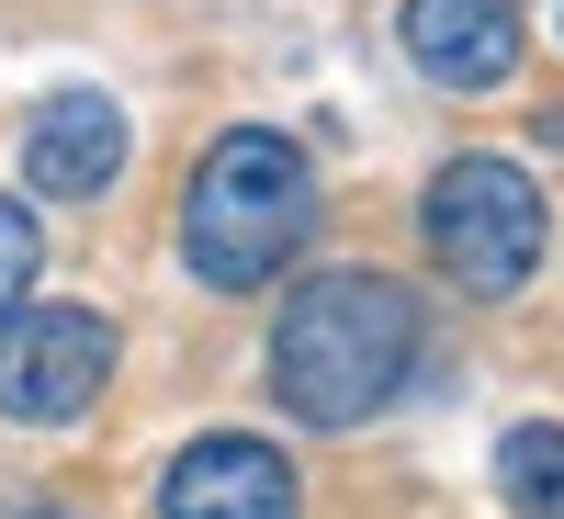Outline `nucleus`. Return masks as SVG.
<instances>
[{"instance_id": "obj_1", "label": "nucleus", "mask_w": 564, "mask_h": 519, "mask_svg": "<svg viewBox=\"0 0 564 519\" xmlns=\"http://www.w3.org/2000/svg\"><path fill=\"white\" fill-rule=\"evenodd\" d=\"M417 372V294L395 271H327L271 327V396L305 430H361Z\"/></svg>"}, {"instance_id": "obj_2", "label": "nucleus", "mask_w": 564, "mask_h": 519, "mask_svg": "<svg viewBox=\"0 0 564 519\" xmlns=\"http://www.w3.org/2000/svg\"><path fill=\"white\" fill-rule=\"evenodd\" d=\"M316 238V170L282 125H238L215 136L193 193H181V260H193L215 294H260V282H282V260H294Z\"/></svg>"}, {"instance_id": "obj_3", "label": "nucleus", "mask_w": 564, "mask_h": 519, "mask_svg": "<svg viewBox=\"0 0 564 519\" xmlns=\"http://www.w3.org/2000/svg\"><path fill=\"white\" fill-rule=\"evenodd\" d=\"M417 238L463 294H520L542 271V181L520 159H452L417 193Z\"/></svg>"}, {"instance_id": "obj_4", "label": "nucleus", "mask_w": 564, "mask_h": 519, "mask_svg": "<svg viewBox=\"0 0 564 519\" xmlns=\"http://www.w3.org/2000/svg\"><path fill=\"white\" fill-rule=\"evenodd\" d=\"M113 385V327L90 305H12L0 316V418L12 430H68Z\"/></svg>"}, {"instance_id": "obj_5", "label": "nucleus", "mask_w": 564, "mask_h": 519, "mask_svg": "<svg viewBox=\"0 0 564 519\" xmlns=\"http://www.w3.org/2000/svg\"><path fill=\"white\" fill-rule=\"evenodd\" d=\"M124 102H102V90H57V102H34L23 125V181L45 204H90V193H113L124 181Z\"/></svg>"}, {"instance_id": "obj_6", "label": "nucleus", "mask_w": 564, "mask_h": 519, "mask_svg": "<svg viewBox=\"0 0 564 519\" xmlns=\"http://www.w3.org/2000/svg\"><path fill=\"white\" fill-rule=\"evenodd\" d=\"M159 519H294V463L249 430H215L170 463L159 486Z\"/></svg>"}, {"instance_id": "obj_7", "label": "nucleus", "mask_w": 564, "mask_h": 519, "mask_svg": "<svg viewBox=\"0 0 564 519\" xmlns=\"http://www.w3.org/2000/svg\"><path fill=\"white\" fill-rule=\"evenodd\" d=\"M395 34H406V68L441 90H497L520 68V0H406Z\"/></svg>"}, {"instance_id": "obj_8", "label": "nucleus", "mask_w": 564, "mask_h": 519, "mask_svg": "<svg viewBox=\"0 0 564 519\" xmlns=\"http://www.w3.org/2000/svg\"><path fill=\"white\" fill-rule=\"evenodd\" d=\"M497 486H508L520 519H564V430L553 418H531V430L497 441Z\"/></svg>"}, {"instance_id": "obj_9", "label": "nucleus", "mask_w": 564, "mask_h": 519, "mask_svg": "<svg viewBox=\"0 0 564 519\" xmlns=\"http://www.w3.org/2000/svg\"><path fill=\"white\" fill-rule=\"evenodd\" d=\"M34 260H45V226H34V204H12V193H0V316H12V305L34 294Z\"/></svg>"}, {"instance_id": "obj_10", "label": "nucleus", "mask_w": 564, "mask_h": 519, "mask_svg": "<svg viewBox=\"0 0 564 519\" xmlns=\"http://www.w3.org/2000/svg\"><path fill=\"white\" fill-rule=\"evenodd\" d=\"M0 519H68V508H45V497H23V508H0Z\"/></svg>"}]
</instances>
